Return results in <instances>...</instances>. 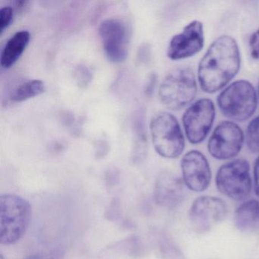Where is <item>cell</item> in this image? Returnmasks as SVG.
<instances>
[{
  "label": "cell",
  "mask_w": 259,
  "mask_h": 259,
  "mask_svg": "<svg viewBox=\"0 0 259 259\" xmlns=\"http://www.w3.org/2000/svg\"><path fill=\"white\" fill-rule=\"evenodd\" d=\"M1 259H4V257H3V256H1Z\"/></svg>",
  "instance_id": "obj_23"
},
{
  "label": "cell",
  "mask_w": 259,
  "mask_h": 259,
  "mask_svg": "<svg viewBox=\"0 0 259 259\" xmlns=\"http://www.w3.org/2000/svg\"><path fill=\"white\" fill-rule=\"evenodd\" d=\"M198 94V84L193 70L189 67L172 69L159 88L162 104L171 110H182L193 102Z\"/></svg>",
  "instance_id": "obj_4"
},
{
  "label": "cell",
  "mask_w": 259,
  "mask_h": 259,
  "mask_svg": "<svg viewBox=\"0 0 259 259\" xmlns=\"http://www.w3.org/2000/svg\"><path fill=\"white\" fill-rule=\"evenodd\" d=\"M14 10L11 7H4L0 10V32L3 34L13 21Z\"/></svg>",
  "instance_id": "obj_18"
},
{
  "label": "cell",
  "mask_w": 259,
  "mask_h": 259,
  "mask_svg": "<svg viewBox=\"0 0 259 259\" xmlns=\"http://www.w3.org/2000/svg\"><path fill=\"white\" fill-rule=\"evenodd\" d=\"M245 134L241 127L233 121L220 122L207 142L209 154L219 160H231L242 150Z\"/></svg>",
  "instance_id": "obj_8"
},
{
  "label": "cell",
  "mask_w": 259,
  "mask_h": 259,
  "mask_svg": "<svg viewBox=\"0 0 259 259\" xmlns=\"http://www.w3.org/2000/svg\"><path fill=\"white\" fill-rule=\"evenodd\" d=\"M204 46V26L200 21L194 20L171 38L166 54L171 60H184L201 52Z\"/></svg>",
  "instance_id": "obj_10"
},
{
  "label": "cell",
  "mask_w": 259,
  "mask_h": 259,
  "mask_svg": "<svg viewBox=\"0 0 259 259\" xmlns=\"http://www.w3.org/2000/svg\"><path fill=\"white\" fill-rule=\"evenodd\" d=\"M259 222V202L257 200H248L238 207L235 212V226L240 230L254 227Z\"/></svg>",
  "instance_id": "obj_15"
},
{
  "label": "cell",
  "mask_w": 259,
  "mask_h": 259,
  "mask_svg": "<svg viewBox=\"0 0 259 259\" xmlns=\"http://www.w3.org/2000/svg\"><path fill=\"white\" fill-rule=\"evenodd\" d=\"M253 174H254V192L256 195L259 197V157L254 162Z\"/></svg>",
  "instance_id": "obj_20"
},
{
  "label": "cell",
  "mask_w": 259,
  "mask_h": 259,
  "mask_svg": "<svg viewBox=\"0 0 259 259\" xmlns=\"http://www.w3.org/2000/svg\"><path fill=\"white\" fill-rule=\"evenodd\" d=\"M99 34L104 52L112 63H122L128 56L130 31L127 24L118 19L101 22Z\"/></svg>",
  "instance_id": "obj_9"
},
{
  "label": "cell",
  "mask_w": 259,
  "mask_h": 259,
  "mask_svg": "<svg viewBox=\"0 0 259 259\" xmlns=\"http://www.w3.org/2000/svg\"><path fill=\"white\" fill-rule=\"evenodd\" d=\"M257 91L246 80L233 81L224 88L218 96L217 104L221 113L233 122H245L255 113Z\"/></svg>",
  "instance_id": "obj_2"
},
{
  "label": "cell",
  "mask_w": 259,
  "mask_h": 259,
  "mask_svg": "<svg viewBox=\"0 0 259 259\" xmlns=\"http://www.w3.org/2000/svg\"><path fill=\"white\" fill-rule=\"evenodd\" d=\"M247 148L254 154H259V116H256L248 124L245 134Z\"/></svg>",
  "instance_id": "obj_17"
},
{
  "label": "cell",
  "mask_w": 259,
  "mask_h": 259,
  "mask_svg": "<svg viewBox=\"0 0 259 259\" xmlns=\"http://www.w3.org/2000/svg\"><path fill=\"white\" fill-rule=\"evenodd\" d=\"M218 190L236 201H242L251 193L252 183L250 164L245 159H235L219 168L215 180Z\"/></svg>",
  "instance_id": "obj_6"
},
{
  "label": "cell",
  "mask_w": 259,
  "mask_h": 259,
  "mask_svg": "<svg viewBox=\"0 0 259 259\" xmlns=\"http://www.w3.org/2000/svg\"><path fill=\"white\" fill-rule=\"evenodd\" d=\"M45 89V83L41 80H31L19 86L11 95L10 99L13 102H22L41 95Z\"/></svg>",
  "instance_id": "obj_16"
},
{
  "label": "cell",
  "mask_w": 259,
  "mask_h": 259,
  "mask_svg": "<svg viewBox=\"0 0 259 259\" xmlns=\"http://www.w3.org/2000/svg\"><path fill=\"white\" fill-rule=\"evenodd\" d=\"M151 139L156 152L168 159L180 157L186 146L184 134L177 118L167 112L154 115L150 123Z\"/></svg>",
  "instance_id": "obj_5"
},
{
  "label": "cell",
  "mask_w": 259,
  "mask_h": 259,
  "mask_svg": "<svg viewBox=\"0 0 259 259\" xmlns=\"http://www.w3.org/2000/svg\"><path fill=\"white\" fill-rule=\"evenodd\" d=\"M216 110L213 101L201 98L192 103L183 113V125L185 134L192 145H198L205 140L213 127Z\"/></svg>",
  "instance_id": "obj_7"
},
{
  "label": "cell",
  "mask_w": 259,
  "mask_h": 259,
  "mask_svg": "<svg viewBox=\"0 0 259 259\" xmlns=\"http://www.w3.org/2000/svg\"><path fill=\"white\" fill-rule=\"evenodd\" d=\"M241 54L237 42L231 36L213 40L198 63V81L203 92L214 94L227 87L237 75Z\"/></svg>",
  "instance_id": "obj_1"
},
{
  "label": "cell",
  "mask_w": 259,
  "mask_h": 259,
  "mask_svg": "<svg viewBox=\"0 0 259 259\" xmlns=\"http://www.w3.org/2000/svg\"><path fill=\"white\" fill-rule=\"evenodd\" d=\"M27 259H45L44 257V256H42L41 254H32V255L30 256Z\"/></svg>",
  "instance_id": "obj_21"
},
{
  "label": "cell",
  "mask_w": 259,
  "mask_h": 259,
  "mask_svg": "<svg viewBox=\"0 0 259 259\" xmlns=\"http://www.w3.org/2000/svg\"><path fill=\"white\" fill-rule=\"evenodd\" d=\"M157 203L167 207H175L184 198L183 181L172 172H163L157 178L154 190Z\"/></svg>",
  "instance_id": "obj_13"
},
{
  "label": "cell",
  "mask_w": 259,
  "mask_h": 259,
  "mask_svg": "<svg viewBox=\"0 0 259 259\" xmlns=\"http://www.w3.org/2000/svg\"><path fill=\"white\" fill-rule=\"evenodd\" d=\"M227 213L226 203L221 198L201 196L192 203L189 219L198 230L206 231L225 219Z\"/></svg>",
  "instance_id": "obj_12"
},
{
  "label": "cell",
  "mask_w": 259,
  "mask_h": 259,
  "mask_svg": "<svg viewBox=\"0 0 259 259\" xmlns=\"http://www.w3.org/2000/svg\"><path fill=\"white\" fill-rule=\"evenodd\" d=\"M185 185L193 192L206 190L211 180V169L205 156L197 150L186 153L181 160Z\"/></svg>",
  "instance_id": "obj_11"
},
{
  "label": "cell",
  "mask_w": 259,
  "mask_h": 259,
  "mask_svg": "<svg viewBox=\"0 0 259 259\" xmlns=\"http://www.w3.org/2000/svg\"><path fill=\"white\" fill-rule=\"evenodd\" d=\"M30 39L31 36L27 31H19L11 37L1 53L0 63L2 68L7 69L14 66L25 52Z\"/></svg>",
  "instance_id": "obj_14"
},
{
  "label": "cell",
  "mask_w": 259,
  "mask_h": 259,
  "mask_svg": "<svg viewBox=\"0 0 259 259\" xmlns=\"http://www.w3.org/2000/svg\"><path fill=\"white\" fill-rule=\"evenodd\" d=\"M257 96H258V98H259V81H258V84H257Z\"/></svg>",
  "instance_id": "obj_22"
},
{
  "label": "cell",
  "mask_w": 259,
  "mask_h": 259,
  "mask_svg": "<svg viewBox=\"0 0 259 259\" xmlns=\"http://www.w3.org/2000/svg\"><path fill=\"white\" fill-rule=\"evenodd\" d=\"M248 45L251 58L259 60V29L250 36Z\"/></svg>",
  "instance_id": "obj_19"
},
{
  "label": "cell",
  "mask_w": 259,
  "mask_h": 259,
  "mask_svg": "<svg viewBox=\"0 0 259 259\" xmlns=\"http://www.w3.org/2000/svg\"><path fill=\"white\" fill-rule=\"evenodd\" d=\"M31 218V206L16 195L0 197V243L13 245L26 233Z\"/></svg>",
  "instance_id": "obj_3"
}]
</instances>
